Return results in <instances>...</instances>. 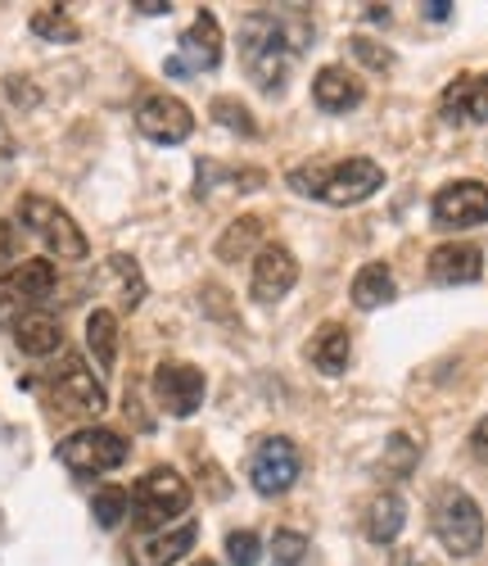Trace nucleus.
Returning <instances> with one entry per match:
<instances>
[{"instance_id":"obj_17","label":"nucleus","mask_w":488,"mask_h":566,"mask_svg":"<svg viewBox=\"0 0 488 566\" xmlns=\"http://www.w3.org/2000/svg\"><path fill=\"white\" fill-rule=\"evenodd\" d=\"M444 114L453 123H488V73H462L444 91Z\"/></svg>"},{"instance_id":"obj_23","label":"nucleus","mask_w":488,"mask_h":566,"mask_svg":"<svg viewBox=\"0 0 488 566\" xmlns=\"http://www.w3.org/2000/svg\"><path fill=\"white\" fill-rule=\"evenodd\" d=\"M86 345H91L95 363L114 367V363H118V313L95 308V313L86 317Z\"/></svg>"},{"instance_id":"obj_12","label":"nucleus","mask_w":488,"mask_h":566,"mask_svg":"<svg viewBox=\"0 0 488 566\" xmlns=\"http://www.w3.org/2000/svg\"><path fill=\"white\" fill-rule=\"evenodd\" d=\"M295 281H299V259L285 245H263L254 254V276H250L254 300H263V304L285 300L289 291H295Z\"/></svg>"},{"instance_id":"obj_9","label":"nucleus","mask_w":488,"mask_h":566,"mask_svg":"<svg viewBox=\"0 0 488 566\" xmlns=\"http://www.w3.org/2000/svg\"><path fill=\"white\" fill-rule=\"evenodd\" d=\"M136 127L159 140V146H181V140L194 132V114L185 101L168 96V91H159V96H145L140 109H136Z\"/></svg>"},{"instance_id":"obj_36","label":"nucleus","mask_w":488,"mask_h":566,"mask_svg":"<svg viewBox=\"0 0 488 566\" xmlns=\"http://www.w3.org/2000/svg\"><path fill=\"white\" fill-rule=\"evenodd\" d=\"M421 10H425V19H448L453 6H448V0H429V6H421Z\"/></svg>"},{"instance_id":"obj_16","label":"nucleus","mask_w":488,"mask_h":566,"mask_svg":"<svg viewBox=\"0 0 488 566\" xmlns=\"http://www.w3.org/2000/svg\"><path fill=\"white\" fill-rule=\"evenodd\" d=\"M312 101H317L326 114H344V109L362 105V82H358V73H349L344 64H326V69L312 77Z\"/></svg>"},{"instance_id":"obj_25","label":"nucleus","mask_w":488,"mask_h":566,"mask_svg":"<svg viewBox=\"0 0 488 566\" xmlns=\"http://www.w3.org/2000/svg\"><path fill=\"white\" fill-rule=\"evenodd\" d=\"M127 503H131V494L123 490V485H105L100 494H95V503H91V512H95V522H100L105 531H114L123 516H127Z\"/></svg>"},{"instance_id":"obj_10","label":"nucleus","mask_w":488,"mask_h":566,"mask_svg":"<svg viewBox=\"0 0 488 566\" xmlns=\"http://www.w3.org/2000/svg\"><path fill=\"white\" fill-rule=\"evenodd\" d=\"M204 390H209V381H204L200 367H190V363H163V367H155V399L172 417H190L194 408L204 403Z\"/></svg>"},{"instance_id":"obj_18","label":"nucleus","mask_w":488,"mask_h":566,"mask_svg":"<svg viewBox=\"0 0 488 566\" xmlns=\"http://www.w3.org/2000/svg\"><path fill=\"white\" fill-rule=\"evenodd\" d=\"M403 526H407V503H403V494L384 490V494H375V499L367 503L362 531H367L371 544H394V539L403 535Z\"/></svg>"},{"instance_id":"obj_20","label":"nucleus","mask_w":488,"mask_h":566,"mask_svg":"<svg viewBox=\"0 0 488 566\" xmlns=\"http://www.w3.org/2000/svg\"><path fill=\"white\" fill-rule=\"evenodd\" d=\"M181 55H185V64H194V69H213V64L222 60V23H218L209 10H200V19L185 28Z\"/></svg>"},{"instance_id":"obj_27","label":"nucleus","mask_w":488,"mask_h":566,"mask_svg":"<svg viewBox=\"0 0 488 566\" xmlns=\"http://www.w3.org/2000/svg\"><path fill=\"white\" fill-rule=\"evenodd\" d=\"M32 32H36V36H51V41H77V23H73L60 6L36 10V14H32Z\"/></svg>"},{"instance_id":"obj_5","label":"nucleus","mask_w":488,"mask_h":566,"mask_svg":"<svg viewBox=\"0 0 488 566\" xmlns=\"http://www.w3.org/2000/svg\"><path fill=\"white\" fill-rule=\"evenodd\" d=\"M55 263L45 259H23L0 276V326H14L19 317L36 313V304H45L55 295Z\"/></svg>"},{"instance_id":"obj_24","label":"nucleus","mask_w":488,"mask_h":566,"mask_svg":"<svg viewBox=\"0 0 488 566\" xmlns=\"http://www.w3.org/2000/svg\"><path fill=\"white\" fill-rule=\"evenodd\" d=\"M258 235H263V218H258V213H244V218H235V222L226 227V235L218 241V259L235 263L244 250H254Z\"/></svg>"},{"instance_id":"obj_3","label":"nucleus","mask_w":488,"mask_h":566,"mask_svg":"<svg viewBox=\"0 0 488 566\" xmlns=\"http://www.w3.org/2000/svg\"><path fill=\"white\" fill-rule=\"evenodd\" d=\"M429 526H434L438 544H444L453 557H470V553L484 548V512L457 485L434 490V499H429Z\"/></svg>"},{"instance_id":"obj_15","label":"nucleus","mask_w":488,"mask_h":566,"mask_svg":"<svg viewBox=\"0 0 488 566\" xmlns=\"http://www.w3.org/2000/svg\"><path fill=\"white\" fill-rule=\"evenodd\" d=\"M194 539H200V526H194V522H177L172 531H159L150 539H140L131 548V566H172L177 557H185L194 548Z\"/></svg>"},{"instance_id":"obj_28","label":"nucleus","mask_w":488,"mask_h":566,"mask_svg":"<svg viewBox=\"0 0 488 566\" xmlns=\"http://www.w3.org/2000/svg\"><path fill=\"white\" fill-rule=\"evenodd\" d=\"M213 118H218L222 127H231V132H244V136H254V132H258L254 114L244 109L240 101H231V96H218V101H213Z\"/></svg>"},{"instance_id":"obj_21","label":"nucleus","mask_w":488,"mask_h":566,"mask_svg":"<svg viewBox=\"0 0 488 566\" xmlns=\"http://www.w3.org/2000/svg\"><path fill=\"white\" fill-rule=\"evenodd\" d=\"M14 345H19L28 358L60 354V345H64V326H60L51 313H28V317L14 322Z\"/></svg>"},{"instance_id":"obj_6","label":"nucleus","mask_w":488,"mask_h":566,"mask_svg":"<svg viewBox=\"0 0 488 566\" xmlns=\"http://www.w3.org/2000/svg\"><path fill=\"white\" fill-rule=\"evenodd\" d=\"M131 503H136V522L159 531V526H168L172 516H181L190 507V485L177 476L172 467H155V471H145V476L136 481Z\"/></svg>"},{"instance_id":"obj_2","label":"nucleus","mask_w":488,"mask_h":566,"mask_svg":"<svg viewBox=\"0 0 488 566\" xmlns=\"http://www.w3.org/2000/svg\"><path fill=\"white\" fill-rule=\"evenodd\" d=\"M240 64L263 91H276L289 77V69H295V45L285 41V32L272 14H250L240 23Z\"/></svg>"},{"instance_id":"obj_11","label":"nucleus","mask_w":488,"mask_h":566,"mask_svg":"<svg viewBox=\"0 0 488 566\" xmlns=\"http://www.w3.org/2000/svg\"><path fill=\"white\" fill-rule=\"evenodd\" d=\"M51 403L60 412H86V417H95V412H105L109 399H105V386L82 367V358H68L64 371H55V381H51Z\"/></svg>"},{"instance_id":"obj_35","label":"nucleus","mask_w":488,"mask_h":566,"mask_svg":"<svg viewBox=\"0 0 488 566\" xmlns=\"http://www.w3.org/2000/svg\"><path fill=\"white\" fill-rule=\"evenodd\" d=\"M136 10L140 14H168L172 6H168V0H136Z\"/></svg>"},{"instance_id":"obj_7","label":"nucleus","mask_w":488,"mask_h":566,"mask_svg":"<svg viewBox=\"0 0 488 566\" xmlns=\"http://www.w3.org/2000/svg\"><path fill=\"white\" fill-rule=\"evenodd\" d=\"M60 462L77 476H105V471L127 462V440L105 427H86L60 444Z\"/></svg>"},{"instance_id":"obj_8","label":"nucleus","mask_w":488,"mask_h":566,"mask_svg":"<svg viewBox=\"0 0 488 566\" xmlns=\"http://www.w3.org/2000/svg\"><path fill=\"white\" fill-rule=\"evenodd\" d=\"M250 481L258 494H285L299 481V449L285 436H267L258 440L254 458H250Z\"/></svg>"},{"instance_id":"obj_34","label":"nucleus","mask_w":488,"mask_h":566,"mask_svg":"<svg viewBox=\"0 0 488 566\" xmlns=\"http://www.w3.org/2000/svg\"><path fill=\"white\" fill-rule=\"evenodd\" d=\"M470 449H475V458H479V462H488V417H484L479 427H475V436H470Z\"/></svg>"},{"instance_id":"obj_30","label":"nucleus","mask_w":488,"mask_h":566,"mask_svg":"<svg viewBox=\"0 0 488 566\" xmlns=\"http://www.w3.org/2000/svg\"><path fill=\"white\" fill-rule=\"evenodd\" d=\"M272 553H276V566H299L304 553H308V535H299V531H276Z\"/></svg>"},{"instance_id":"obj_19","label":"nucleus","mask_w":488,"mask_h":566,"mask_svg":"<svg viewBox=\"0 0 488 566\" xmlns=\"http://www.w3.org/2000/svg\"><path fill=\"white\" fill-rule=\"evenodd\" d=\"M349 354H353V340H349V332L339 322H321L317 332H312V340H308V358H312V367L317 371H326V376H339L349 367Z\"/></svg>"},{"instance_id":"obj_4","label":"nucleus","mask_w":488,"mask_h":566,"mask_svg":"<svg viewBox=\"0 0 488 566\" xmlns=\"http://www.w3.org/2000/svg\"><path fill=\"white\" fill-rule=\"evenodd\" d=\"M19 222H23L32 235H41L45 250H51L55 259L82 263V259L91 254L82 227H77L55 200H45V196H23V200H19Z\"/></svg>"},{"instance_id":"obj_31","label":"nucleus","mask_w":488,"mask_h":566,"mask_svg":"<svg viewBox=\"0 0 488 566\" xmlns=\"http://www.w3.org/2000/svg\"><path fill=\"white\" fill-rule=\"evenodd\" d=\"M349 45H353V55H358L362 64H371L375 73H384V69H394V55H389V51H380V45H375V41H367V36H353Z\"/></svg>"},{"instance_id":"obj_26","label":"nucleus","mask_w":488,"mask_h":566,"mask_svg":"<svg viewBox=\"0 0 488 566\" xmlns=\"http://www.w3.org/2000/svg\"><path fill=\"white\" fill-rule=\"evenodd\" d=\"M109 276L123 286V308H136L145 300V281H140V268L127 259V254H114L109 259Z\"/></svg>"},{"instance_id":"obj_13","label":"nucleus","mask_w":488,"mask_h":566,"mask_svg":"<svg viewBox=\"0 0 488 566\" xmlns=\"http://www.w3.org/2000/svg\"><path fill=\"white\" fill-rule=\"evenodd\" d=\"M434 222L438 227H475L488 222V186L484 181H448L434 196Z\"/></svg>"},{"instance_id":"obj_14","label":"nucleus","mask_w":488,"mask_h":566,"mask_svg":"<svg viewBox=\"0 0 488 566\" xmlns=\"http://www.w3.org/2000/svg\"><path fill=\"white\" fill-rule=\"evenodd\" d=\"M484 272V250L470 241H448L429 254V276L438 286H466V281H479Z\"/></svg>"},{"instance_id":"obj_38","label":"nucleus","mask_w":488,"mask_h":566,"mask_svg":"<svg viewBox=\"0 0 488 566\" xmlns=\"http://www.w3.org/2000/svg\"><path fill=\"white\" fill-rule=\"evenodd\" d=\"M190 566H218V562H209V557H200V562H190Z\"/></svg>"},{"instance_id":"obj_22","label":"nucleus","mask_w":488,"mask_h":566,"mask_svg":"<svg viewBox=\"0 0 488 566\" xmlns=\"http://www.w3.org/2000/svg\"><path fill=\"white\" fill-rule=\"evenodd\" d=\"M389 300H394V272H389L384 263L358 268V276H353V304L371 313V308H380Z\"/></svg>"},{"instance_id":"obj_37","label":"nucleus","mask_w":488,"mask_h":566,"mask_svg":"<svg viewBox=\"0 0 488 566\" xmlns=\"http://www.w3.org/2000/svg\"><path fill=\"white\" fill-rule=\"evenodd\" d=\"M399 566H438V562H429V557H421V553H403Z\"/></svg>"},{"instance_id":"obj_29","label":"nucleus","mask_w":488,"mask_h":566,"mask_svg":"<svg viewBox=\"0 0 488 566\" xmlns=\"http://www.w3.org/2000/svg\"><path fill=\"white\" fill-rule=\"evenodd\" d=\"M226 557H231V566H258V557H263L258 535H254V531H235V535H226Z\"/></svg>"},{"instance_id":"obj_33","label":"nucleus","mask_w":488,"mask_h":566,"mask_svg":"<svg viewBox=\"0 0 488 566\" xmlns=\"http://www.w3.org/2000/svg\"><path fill=\"white\" fill-rule=\"evenodd\" d=\"M14 250H19V231L10 222H0V263H10Z\"/></svg>"},{"instance_id":"obj_32","label":"nucleus","mask_w":488,"mask_h":566,"mask_svg":"<svg viewBox=\"0 0 488 566\" xmlns=\"http://www.w3.org/2000/svg\"><path fill=\"white\" fill-rule=\"evenodd\" d=\"M384 453H389V467H394V471H403V476H407V471H412V462H416V444H412L407 436H394V440L384 444Z\"/></svg>"},{"instance_id":"obj_1","label":"nucleus","mask_w":488,"mask_h":566,"mask_svg":"<svg viewBox=\"0 0 488 566\" xmlns=\"http://www.w3.org/2000/svg\"><path fill=\"white\" fill-rule=\"evenodd\" d=\"M289 186L299 196H317L326 205H362L384 186V168L375 159H344V164H312V168H295Z\"/></svg>"}]
</instances>
